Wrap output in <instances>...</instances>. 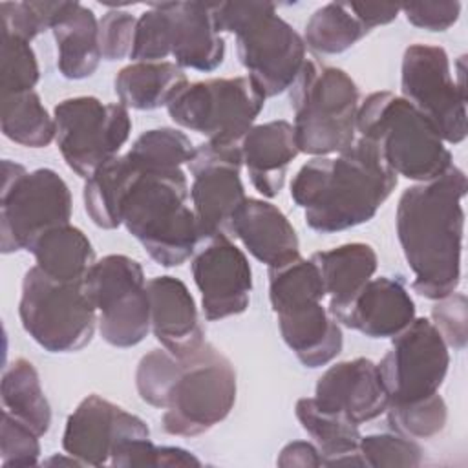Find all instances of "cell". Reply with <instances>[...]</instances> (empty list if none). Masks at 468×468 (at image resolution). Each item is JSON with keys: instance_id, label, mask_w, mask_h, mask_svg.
<instances>
[{"instance_id": "1", "label": "cell", "mask_w": 468, "mask_h": 468, "mask_svg": "<svg viewBox=\"0 0 468 468\" xmlns=\"http://www.w3.org/2000/svg\"><path fill=\"white\" fill-rule=\"evenodd\" d=\"M466 188V174L452 165L442 176L417 183L399 197V243L413 272V291L428 300L448 296L461 283Z\"/></svg>"}, {"instance_id": "2", "label": "cell", "mask_w": 468, "mask_h": 468, "mask_svg": "<svg viewBox=\"0 0 468 468\" xmlns=\"http://www.w3.org/2000/svg\"><path fill=\"white\" fill-rule=\"evenodd\" d=\"M135 388L143 402L165 410L163 431L176 437L210 431L229 417L238 395L232 362L208 342L186 358L165 347L148 351L137 364Z\"/></svg>"}, {"instance_id": "3", "label": "cell", "mask_w": 468, "mask_h": 468, "mask_svg": "<svg viewBox=\"0 0 468 468\" xmlns=\"http://www.w3.org/2000/svg\"><path fill=\"white\" fill-rule=\"evenodd\" d=\"M399 176L378 150L356 137L336 157H313L291 181V199L303 210L309 229L342 232L373 219L393 194Z\"/></svg>"}, {"instance_id": "4", "label": "cell", "mask_w": 468, "mask_h": 468, "mask_svg": "<svg viewBox=\"0 0 468 468\" xmlns=\"http://www.w3.org/2000/svg\"><path fill=\"white\" fill-rule=\"evenodd\" d=\"M186 176L181 168L135 172L121 207L124 229L161 267L185 263L199 243Z\"/></svg>"}, {"instance_id": "5", "label": "cell", "mask_w": 468, "mask_h": 468, "mask_svg": "<svg viewBox=\"0 0 468 468\" xmlns=\"http://www.w3.org/2000/svg\"><path fill=\"white\" fill-rule=\"evenodd\" d=\"M212 13L219 33L236 35L238 58L265 99L292 86L307 46L272 2H212Z\"/></svg>"}, {"instance_id": "6", "label": "cell", "mask_w": 468, "mask_h": 468, "mask_svg": "<svg viewBox=\"0 0 468 468\" xmlns=\"http://www.w3.org/2000/svg\"><path fill=\"white\" fill-rule=\"evenodd\" d=\"M356 133L378 150L397 176L417 183L431 181L453 165L435 128L411 102L388 90L373 91L360 102Z\"/></svg>"}, {"instance_id": "7", "label": "cell", "mask_w": 468, "mask_h": 468, "mask_svg": "<svg viewBox=\"0 0 468 468\" xmlns=\"http://www.w3.org/2000/svg\"><path fill=\"white\" fill-rule=\"evenodd\" d=\"M289 101L300 152L327 157L355 143L360 90L347 71L307 57L289 88Z\"/></svg>"}, {"instance_id": "8", "label": "cell", "mask_w": 468, "mask_h": 468, "mask_svg": "<svg viewBox=\"0 0 468 468\" xmlns=\"http://www.w3.org/2000/svg\"><path fill=\"white\" fill-rule=\"evenodd\" d=\"M18 316L24 331L48 353L80 351L97 327V311L84 280L60 282L37 265L22 278Z\"/></svg>"}, {"instance_id": "9", "label": "cell", "mask_w": 468, "mask_h": 468, "mask_svg": "<svg viewBox=\"0 0 468 468\" xmlns=\"http://www.w3.org/2000/svg\"><path fill=\"white\" fill-rule=\"evenodd\" d=\"M73 199L68 183L51 168L27 172L4 159L0 188V249L27 250L44 230L69 223Z\"/></svg>"}, {"instance_id": "10", "label": "cell", "mask_w": 468, "mask_h": 468, "mask_svg": "<svg viewBox=\"0 0 468 468\" xmlns=\"http://www.w3.org/2000/svg\"><path fill=\"white\" fill-rule=\"evenodd\" d=\"M265 104V95L247 77L188 82L166 106L170 119L207 137L208 143L241 148Z\"/></svg>"}, {"instance_id": "11", "label": "cell", "mask_w": 468, "mask_h": 468, "mask_svg": "<svg viewBox=\"0 0 468 468\" xmlns=\"http://www.w3.org/2000/svg\"><path fill=\"white\" fill-rule=\"evenodd\" d=\"M84 291L97 311L102 340L133 347L150 333V298L141 263L126 254H106L84 276Z\"/></svg>"}, {"instance_id": "12", "label": "cell", "mask_w": 468, "mask_h": 468, "mask_svg": "<svg viewBox=\"0 0 468 468\" xmlns=\"http://www.w3.org/2000/svg\"><path fill=\"white\" fill-rule=\"evenodd\" d=\"M53 119L58 152L68 168L82 179L117 157L132 132L124 104L102 102L91 95L60 101L53 108Z\"/></svg>"}, {"instance_id": "13", "label": "cell", "mask_w": 468, "mask_h": 468, "mask_svg": "<svg viewBox=\"0 0 468 468\" xmlns=\"http://www.w3.org/2000/svg\"><path fill=\"white\" fill-rule=\"evenodd\" d=\"M400 93L444 143L459 144L466 139V93L457 88L442 46L417 42L404 49Z\"/></svg>"}, {"instance_id": "14", "label": "cell", "mask_w": 468, "mask_h": 468, "mask_svg": "<svg viewBox=\"0 0 468 468\" xmlns=\"http://www.w3.org/2000/svg\"><path fill=\"white\" fill-rule=\"evenodd\" d=\"M377 366L389 404H406L439 393L448 373L450 351L430 318L415 316L391 338Z\"/></svg>"}, {"instance_id": "15", "label": "cell", "mask_w": 468, "mask_h": 468, "mask_svg": "<svg viewBox=\"0 0 468 468\" xmlns=\"http://www.w3.org/2000/svg\"><path fill=\"white\" fill-rule=\"evenodd\" d=\"M241 148L197 144L186 163L192 176L190 199L199 241L216 234H230V223L247 199L241 183Z\"/></svg>"}, {"instance_id": "16", "label": "cell", "mask_w": 468, "mask_h": 468, "mask_svg": "<svg viewBox=\"0 0 468 468\" xmlns=\"http://www.w3.org/2000/svg\"><path fill=\"white\" fill-rule=\"evenodd\" d=\"M190 269L207 320L216 322L247 311L252 269L245 252L227 234L201 239L192 254Z\"/></svg>"}, {"instance_id": "17", "label": "cell", "mask_w": 468, "mask_h": 468, "mask_svg": "<svg viewBox=\"0 0 468 468\" xmlns=\"http://www.w3.org/2000/svg\"><path fill=\"white\" fill-rule=\"evenodd\" d=\"M141 437H150V428L141 417L91 393L68 417L62 448L82 466H104L119 444Z\"/></svg>"}, {"instance_id": "18", "label": "cell", "mask_w": 468, "mask_h": 468, "mask_svg": "<svg viewBox=\"0 0 468 468\" xmlns=\"http://www.w3.org/2000/svg\"><path fill=\"white\" fill-rule=\"evenodd\" d=\"M314 400L356 426L380 417L389 406L378 366L366 356L329 366L316 380Z\"/></svg>"}, {"instance_id": "19", "label": "cell", "mask_w": 468, "mask_h": 468, "mask_svg": "<svg viewBox=\"0 0 468 468\" xmlns=\"http://www.w3.org/2000/svg\"><path fill=\"white\" fill-rule=\"evenodd\" d=\"M340 325L367 338H393L415 318V302L399 278L367 280L347 305L331 314Z\"/></svg>"}, {"instance_id": "20", "label": "cell", "mask_w": 468, "mask_h": 468, "mask_svg": "<svg viewBox=\"0 0 468 468\" xmlns=\"http://www.w3.org/2000/svg\"><path fill=\"white\" fill-rule=\"evenodd\" d=\"M150 298V331L177 358L194 355L207 340L197 305L185 282L163 274L146 282Z\"/></svg>"}, {"instance_id": "21", "label": "cell", "mask_w": 468, "mask_h": 468, "mask_svg": "<svg viewBox=\"0 0 468 468\" xmlns=\"http://www.w3.org/2000/svg\"><path fill=\"white\" fill-rule=\"evenodd\" d=\"M170 57L179 68L214 71L223 64L225 40L212 2H163Z\"/></svg>"}, {"instance_id": "22", "label": "cell", "mask_w": 468, "mask_h": 468, "mask_svg": "<svg viewBox=\"0 0 468 468\" xmlns=\"http://www.w3.org/2000/svg\"><path fill=\"white\" fill-rule=\"evenodd\" d=\"M272 311L285 346L305 367L327 366L340 355L344 347L342 325L322 305V300H296Z\"/></svg>"}, {"instance_id": "23", "label": "cell", "mask_w": 468, "mask_h": 468, "mask_svg": "<svg viewBox=\"0 0 468 468\" xmlns=\"http://www.w3.org/2000/svg\"><path fill=\"white\" fill-rule=\"evenodd\" d=\"M243 247L267 267L285 265L300 256V239L287 216L271 201L247 197L230 223Z\"/></svg>"}, {"instance_id": "24", "label": "cell", "mask_w": 468, "mask_h": 468, "mask_svg": "<svg viewBox=\"0 0 468 468\" xmlns=\"http://www.w3.org/2000/svg\"><path fill=\"white\" fill-rule=\"evenodd\" d=\"M298 154L294 128L285 119L254 124L241 141V161L252 186L263 197L280 194L287 168Z\"/></svg>"}, {"instance_id": "25", "label": "cell", "mask_w": 468, "mask_h": 468, "mask_svg": "<svg viewBox=\"0 0 468 468\" xmlns=\"http://www.w3.org/2000/svg\"><path fill=\"white\" fill-rule=\"evenodd\" d=\"M51 33L57 46V68L64 79L82 80L97 71L102 60L99 20L88 5L62 0Z\"/></svg>"}, {"instance_id": "26", "label": "cell", "mask_w": 468, "mask_h": 468, "mask_svg": "<svg viewBox=\"0 0 468 468\" xmlns=\"http://www.w3.org/2000/svg\"><path fill=\"white\" fill-rule=\"evenodd\" d=\"M316 265L325 294L329 296L327 311L333 314L351 302L360 287L373 278L378 267V256L369 243L353 241L318 250L311 256Z\"/></svg>"}, {"instance_id": "27", "label": "cell", "mask_w": 468, "mask_h": 468, "mask_svg": "<svg viewBox=\"0 0 468 468\" xmlns=\"http://www.w3.org/2000/svg\"><path fill=\"white\" fill-rule=\"evenodd\" d=\"M294 413L318 448L324 466H362L358 455L360 430L346 415L320 406L314 397L296 400Z\"/></svg>"}, {"instance_id": "28", "label": "cell", "mask_w": 468, "mask_h": 468, "mask_svg": "<svg viewBox=\"0 0 468 468\" xmlns=\"http://www.w3.org/2000/svg\"><path fill=\"white\" fill-rule=\"evenodd\" d=\"M188 84L186 73L176 62H132L113 79L119 102L132 110H157Z\"/></svg>"}, {"instance_id": "29", "label": "cell", "mask_w": 468, "mask_h": 468, "mask_svg": "<svg viewBox=\"0 0 468 468\" xmlns=\"http://www.w3.org/2000/svg\"><path fill=\"white\" fill-rule=\"evenodd\" d=\"M27 252L35 256L37 267L60 282L84 280L95 263V250L88 236L75 225L64 223L38 234Z\"/></svg>"}, {"instance_id": "30", "label": "cell", "mask_w": 468, "mask_h": 468, "mask_svg": "<svg viewBox=\"0 0 468 468\" xmlns=\"http://www.w3.org/2000/svg\"><path fill=\"white\" fill-rule=\"evenodd\" d=\"M0 395L4 410L15 419L29 426L40 437L49 431L51 406L33 362L20 356L5 366Z\"/></svg>"}, {"instance_id": "31", "label": "cell", "mask_w": 468, "mask_h": 468, "mask_svg": "<svg viewBox=\"0 0 468 468\" xmlns=\"http://www.w3.org/2000/svg\"><path fill=\"white\" fill-rule=\"evenodd\" d=\"M135 172L137 166L128 159V155L119 154L101 165L86 179L82 199L84 210L93 225L104 230H113L122 225L121 207Z\"/></svg>"}, {"instance_id": "32", "label": "cell", "mask_w": 468, "mask_h": 468, "mask_svg": "<svg viewBox=\"0 0 468 468\" xmlns=\"http://www.w3.org/2000/svg\"><path fill=\"white\" fill-rule=\"evenodd\" d=\"M2 133L27 148H46L55 141V119L35 90L2 95Z\"/></svg>"}, {"instance_id": "33", "label": "cell", "mask_w": 468, "mask_h": 468, "mask_svg": "<svg viewBox=\"0 0 468 468\" xmlns=\"http://www.w3.org/2000/svg\"><path fill=\"white\" fill-rule=\"evenodd\" d=\"M366 35V27L351 13L347 2H329L318 7L305 22L303 42L316 53L338 55Z\"/></svg>"}, {"instance_id": "34", "label": "cell", "mask_w": 468, "mask_h": 468, "mask_svg": "<svg viewBox=\"0 0 468 468\" xmlns=\"http://www.w3.org/2000/svg\"><path fill=\"white\" fill-rule=\"evenodd\" d=\"M190 137L179 128L161 126L143 132L126 152L128 159L139 170L181 168L194 154Z\"/></svg>"}, {"instance_id": "35", "label": "cell", "mask_w": 468, "mask_h": 468, "mask_svg": "<svg viewBox=\"0 0 468 468\" xmlns=\"http://www.w3.org/2000/svg\"><path fill=\"white\" fill-rule=\"evenodd\" d=\"M391 431L410 439H431L446 428L448 406L439 393L406 404H389L386 410Z\"/></svg>"}, {"instance_id": "36", "label": "cell", "mask_w": 468, "mask_h": 468, "mask_svg": "<svg viewBox=\"0 0 468 468\" xmlns=\"http://www.w3.org/2000/svg\"><path fill=\"white\" fill-rule=\"evenodd\" d=\"M422 448L415 439L400 433H371L362 435L358 442V455L362 466L367 468H393V466H420Z\"/></svg>"}, {"instance_id": "37", "label": "cell", "mask_w": 468, "mask_h": 468, "mask_svg": "<svg viewBox=\"0 0 468 468\" xmlns=\"http://www.w3.org/2000/svg\"><path fill=\"white\" fill-rule=\"evenodd\" d=\"M60 5L62 0L0 2V27L4 33L31 42L46 29H51Z\"/></svg>"}, {"instance_id": "38", "label": "cell", "mask_w": 468, "mask_h": 468, "mask_svg": "<svg viewBox=\"0 0 468 468\" xmlns=\"http://www.w3.org/2000/svg\"><path fill=\"white\" fill-rule=\"evenodd\" d=\"M2 95L33 90L40 79V68L31 42L2 31Z\"/></svg>"}, {"instance_id": "39", "label": "cell", "mask_w": 468, "mask_h": 468, "mask_svg": "<svg viewBox=\"0 0 468 468\" xmlns=\"http://www.w3.org/2000/svg\"><path fill=\"white\" fill-rule=\"evenodd\" d=\"M112 466H201V461L188 450L179 446H155L150 437L130 439L115 448L110 459Z\"/></svg>"}, {"instance_id": "40", "label": "cell", "mask_w": 468, "mask_h": 468, "mask_svg": "<svg viewBox=\"0 0 468 468\" xmlns=\"http://www.w3.org/2000/svg\"><path fill=\"white\" fill-rule=\"evenodd\" d=\"M38 433L15 419L5 410L0 424V461L4 468L37 466L40 459Z\"/></svg>"}, {"instance_id": "41", "label": "cell", "mask_w": 468, "mask_h": 468, "mask_svg": "<svg viewBox=\"0 0 468 468\" xmlns=\"http://www.w3.org/2000/svg\"><path fill=\"white\" fill-rule=\"evenodd\" d=\"M430 322L441 333L448 347L461 351L468 342V302L463 292H450L435 300Z\"/></svg>"}, {"instance_id": "42", "label": "cell", "mask_w": 468, "mask_h": 468, "mask_svg": "<svg viewBox=\"0 0 468 468\" xmlns=\"http://www.w3.org/2000/svg\"><path fill=\"white\" fill-rule=\"evenodd\" d=\"M137 18L124 9H110L99 20V46L108 62L130 57Z\"/></svg>"}, {"instance_id": "43", "label": "cell", "mask_w": 468, "mask_h": 468, "mask_svg": "<svg viewBox=\"0 0 468 468\" xmlns=\"http://www.w3.org/2000/svg\"><path fill=\"white\" fill-rule=\"evenodd\" d=\"M406 20L420 29L437 33L450 29L461 16V2L444 0V2H417L400 5Z\"/></svg>"}, {"instance_id": "44", "label": "cell", "mask_w": 468, "mask_h": 468, "mask_svg": "<svg viewBox=\"0 0 468 468\" xmlns=\"http://www.w3.org/2000/svg\"><path fill=\"white\" fill-rule=\"evenodd\" d=\"M276 464L282 468H294V466L316 468V466H324V459L318 448L314 446V442L292 441L280 450Z\"/></svg>"}, {"instance_id": "45", "label": "cell", "mask_w": 468, "mask_h": 468, "mask_svg": "<svg viewBox=\"0 0 468 468\" xmlns=\"http://www.w3.org/2000/svg\"><path fill=\"white\" fill-rule=\"evenodd\" d=\"M347 5L351 9V13L358 18V22L366 27L367 33L378 26H386V24L393 22L400 13V5H395V4L347 2Z\"/></svg>"}, {"instance_id": "46", "label": "cell", "mask_w": 468, "mask_h": 468, "mask_svg": "<svg viewBox=\"0 0 468 468\" xmlns=\"http://www.w3.org/2000/svg\"><path fill=\"white\" fill-rule=\"evenodd\" d=\"M73 464V466H82L75 457H71V455H68V457H62V455H53V457H49L48 461H44V464Z\"/></svg>"}]
</instances>
